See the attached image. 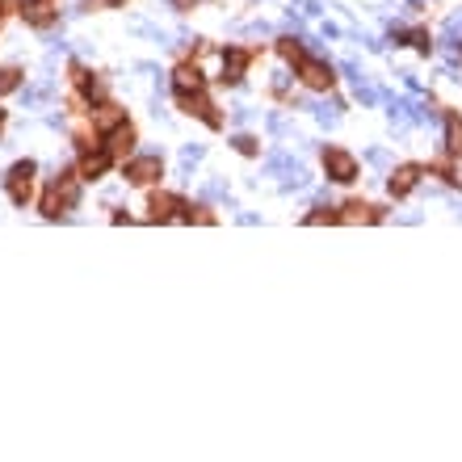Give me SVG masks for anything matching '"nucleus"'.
Listing matches in <instances>:
<instances>
[{
  "mask_svg": "<svg viewBox=\"0 0 462 462\" xmlns=\"http://www.w3.org/2000/svg\"><path fill=\"white\" fill-rule=\"evenodd\" d=\"M126 177H130V181H151V177H160V156H139V160L126 168Z\"/></svg>",
  "mask_w": 462,
  "mask_h": 462,
  "instance_id": "2",
  "label": "nucleus"
},
{
  "mask_svg": "<svg viewBox=\"0 0 462 462\" xmlns=\"http://www.w3.org/2000/svg\"><path fill=\"white\" fill-rule=\"evenodd\" d=\"M21 13H25V21H29V25H46V21H50V17H55V13H50V4H46V0H29V4H25V8H21Z\"/></svg>",
  "mask_w": 462,
  "mask_h": 462,
  "instance_id": "5",
  "label": "nucleus"
},
{
  "mask_svg": "<svg viewBox=\"0 0 462 462\" xmlns=\"http://www.w3.org/2000/svg\"><path fill=\"white\" fill-rule=\"evenodd\" d=\"M416 181H421V172H416V168H400V172L391 177V193H408Z\"/></svg>",
  "mask_w": 462,
  "mask_h": 462,
  "instance_id": "7",
  "label": "nucleus"
},
{
  "mask_svg": "<svg viewBox=\"0 0 462 462\" xmlns=\"http://www.w3.org/2000/svg\"><path fill=\"white\" fill-rule=\"evenodd\" d=\"M244 67H248V55H244V50H227V59H223V72H227V76H223V80H240Z\"/></svg>",
  "mask_w": 462,
  "mask_h": 462,
  "instance_id": "6",
  "label": "nucleus"
},
{
  "mask_svg": "<svg viewBox=\"0 0 462 462\" xmlns=\"http://www.w3.org/2000/svg\"><path fill=\"white\" fill-rule=\"evenodd\" d=\"M303 80H307L311 88H328L332 76H328V67H324L320 59H307V63H303Z\"/></svg>",
  "mask_w": 462,
  "mask_h": 462,
  "instance_id": "4",
  "label": "nucleus"
},
{
  "mask_svg": "<svg viewBox=\"0 0 462 462\" xmlns=\"http://www.w3.org/2000/svg\"><path fill=\"white\" fill-rule=\"evenodd\" d=\"M109 4H118V0H109Z\"/></svg>",
  "mask_w": 462,
  "mask_h": 462,
  "instance_id": "13",
  "label": "nucleus"
},
{
  "mask_svg": "<svg viewBox=\"0 0 462 462\" xmlns=\"http://www.w3.org/2000/svg\"><path fill=\"white\" fill-rule=\"evenodd\" d=\"M105 168H109V151L88 156V160H84V177H97V172H105Z\"/></svg>",
  "mask_w": 462,
  "mask_h": 462,
  "instance_id": "10",
  "label": "nucleus"
},
{
  "mask_svg": "<svg viewBox=\"0 0 462 462\" xmlns=\"http://www.w3.org/2000/svg\"><path fill=\"white\" fill-rule=\"evenodd\" d=\"M93 122H97L101 130H114V126L122 122V114H118V105H101V109L93 114Z\"/></svg>",
  "mask_w": 462,
  "mask_h": 462,
  "instance_id": "8",
  "label": "nucleus"
},
{
  "mask_svg": "<svg viewBox=\"0 0 462 462\" xmlns=\"http://www.w3.org/2000/svg\"><path fill=\"white\" fill-rule=\"evenodd\" d=\"M172 84H177L181 97H193V93L202 88V76H198V67H177V80H172Z\"/></svg>",
  "mask_w": 462,
  "mask_h": 462,
  "instance_id": "3",
  "label": "nucleus"
},
{
  "mask_svg": "<svg viewBox=\"0 0 462 462\" xmlns=\"http://www.w3.org/2000/svg\"><path fill=\"white\" fill-rule=\"evenodd\" d=\"M324 168H328V177L332 181H353L358 177V160L349 156V151H324Z\"/></svg>",
  "mask_w": 462,
  "mask_h": 462,
  "instance_id": "1",
  "label": "nucleus"
},
{
  "mask_svg": "<svg viewBox=\"0 0 462 462\" xmlns=\"http://www.w3.org/2000/svg\"><path fill=\"white\" fill-rule=\"evenodd\" d=\"M17 88V72H0V93H13Z\"/></svg>",
  "mask_w": 462,
  "mask_h": 462,
  "instance_id": "11",
  "label": "nucleus"
},
{
  "mask_svg": "<svg viewBox=\"0 0 462 462\" xmlns=\"http://www.w3.org/2000/svg\"><path fill=\"white\" fill-rule=\"evenodd\" d=\"M236 147H240V151H257V143H252L248 135H240V139H236Z\"/></svg>",
  "mask_w": 462,
  "mask_h": 462,
  "instance_id": "12",
  "label": "nucleus"
},
{
  "mask_svg": "<svg viewBox=\"0 0 462 462\" xmlns=\"http://www.w3.org/2000/svg\"><path fill=\"white\" fill-rule=\"evenodd\" d=\"M446 147H450V151H462V122L458 118L446 122Z\"/></svg>",
  "mask_w": 462,
  "mask_h": 462,
  "instance_id": "9",
  "label": "nucleus"
}]
</instances>
